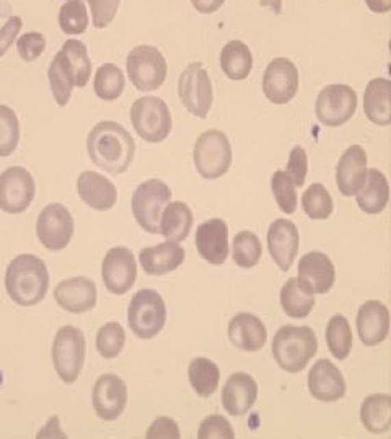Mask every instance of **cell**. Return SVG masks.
Returning <instances> with one entry per match:
<instances>
[{"instance_id":"6da1fadb","label":"cell","mask_w":391,"mask_h":439,"mask_svg":"<svg viewBox=\"0 0 391 439\" xmlns=\"http://www.w3.org/2000/svg\"><path fill=\"white\" fill-rule=\"evenodd\" d=\"M87 152L90 160L105 173H126L136 155V144L126 129L114 120H101L88 132Z\"/></svg>"},{"instance_id":"7a4b0ae2","label":"cell","mask_w":391,"mask_h":439,"mask_svg":"<svg viewBox=\"0 0 391 439\" xmlns=\"http://www.w3.org/2000/svg\"><path fill=\"white\" fill-rule=\"evenodd\" d=\"M49 288V272L40 257L20 254L7 267L5 290L18 306H34L45 300Z\"/></svg>"},{"instance_id":"3957f363","label":"cell","mask_w":391,"mask_h":439,"mask_svg":"<svg viewBox=\"0 0 391 439\" xmlns=\"http://www.w3.org/2000/svg\"><path fill=\"white\" fill-rule=\"evenodd\" d=\"M316 350V335L307 325H283L273 338L274 360L287 373H300L307 368Z\"/></svg>"},{"instance_id":"277c9868","label":"cell","mask_w":391,"mask_h":439,"mask_svg":"<svg viewBox=\"0 0 391 439\" xmlns=\"http://www.w3.org/2000/svg\"><path fill=\"white\" fill-rule=\"evenodd\" d=\"M196 171L204 179L214 181L222 178L230 170L234 152L229 137L218 129H210L197 137L192 150Z\"/></svg>"},{"instance_id":"5b68a950","label":"cell","mask_w":391,"mask_h":439,"mask_svg":"<svg viewBox=\"0 0 391 439\" xmlns=\"http://www.w3.org/2000/svg\"><path fill=\"white\" fill-rule=\"evenodd\" d=\"M166 322V304L155 290L137 291L127 309V324L137 338L150 340Z\"/></svg>"},{"instance_id":"8992f818","label":"cell","mask_w":391,"mask_h":439,"mask_svg":"<svg viewBox=\"0 0 391 439\" xmlns=\"http://www.w3.org/2000/svg\"><path fill=\"white\" fill-rule=\"evenodd\" d=\"M126 70L131 83L139 92H155L165 81L168 66L158 47L140 44L127 54Z\"/></svg>"},{"instance_id":"52a82bcc","label":"cell","mask_w":391,"mask_h":439,"mask_svg":"<svg viewBox=\"0 0 391 439\" xmlns=\"http://www.w3.org/2000/svg\"><path fill=\"white\" fill-rule=\"evenodd\" d=\"M131 120L137 135L149 144H160L171 132L170 107L158 96H142L131 107Z\"/></svg>"},{"instance_id":"ba28073f","label":"cell","mask_w":391,"mask_h":439,"mask_svg":"<svg viewBox=\"0 0 391 439\" xmlns=\"http://www.w3.org/2000/svg\"><path fill=\"white\" fill-rule=\"evenodd\" d=\"M171 199V191L160 179L142 183L132 194V215L137 225L150 235H160V217Z\"/></svg>"},{"instance_id":"9c48e42d","label":"cell","mask_w":391,"mask_h":439,"mask_svg":"<svg viewBox=\"0 0 391 439\" xmlns=\"http://www.w3.org/2000/svg\"><path fill=\"white\" fill-rule=\"evenodd\" d=\"M85 337L74 325H64L55 334L53 343V364L58 376L66 384L79 380L85 361Z\"/></svg>"},{"instance_id":"30bf717a","label":"cell","mask_w":391,"mask_h":439,"mask_svg":"<svg viewBox=\"0 0 391 439\" xmlns=\"http://www.w3.org/2000/svg\"><path fill=\"white\" fill-rule=\"evenodd\" d=\"M178 96L188 113L196 118H207L214 103L212 81L201 62H192L184 68L178 80Z\"/></svg>"},{"instance_id":"8fae6325","label":"cell","mask_w":391,"mask_h":439,"mask_svg":"<svg viewBox=\"0 0 391 439\" xmlns=\"http://www.w3.org/2000/svg\"><path fill=\"white\" fill-rule=\"evenodd\" d=\"M357 111V93L349 85H328L316 98L315 114L326 127H339L349 122Z\"/></svg>"},{"instance_id":"7c38bea8","label":"cell","mask_w":391,"mask_h":439,"mask_svg":"<svg viewBox=\"0 0 391 439\" xmlns=\"http://www.w3.org/2000/svg\"><path fill=\"white\" fill-rule=\"evenodd\" d=\"M75 222L62 204H49L36 222V236L49 251H62L74 236Z\"/></svg>"},{"instance_id":"4fadbf2b","label":"cell","mask_w":391,"mask_h":439,"mask_svg":"<svg viewBox=\"0 0 391 439\" xmlns=\"http://www.w3.org/2000/svg\"><path fill=\"white\" fill-rule=\"evenodd\" d=\"M36 184L31 173L21 166H12L0 174V210L5 213H21L31 205Z\"/></svg>"},{"instance_id":"5bb4252c","label":"cell","mask_w":391,"mask_h":439,"mask_svg":"<svg viewBox=\"0 0 391 439\" xmlns=\"http://www.w3.org/2000/svg\"><path fill=\"white\" fill-rule=\"evenodd\" d=\"M299 68L287 57L273 59L263 75V93L274 105H287L299 92Z\"/></svg>"},{"instance_id":"9a60e30c","label":"cell","mask_w":391,"mask_h":439,"mask_svg":"<svg viewBox=\"0 0 391 439\" xmlns=\"http://www.w3.org/2000/svg\"><path fill=\"white\" fill-rule=\"evenodd\" d=\"M101 277L110 293L126 295L137 278V264L131 249L124 246L111 248L103 259Z\"/></svg>"},{"instance_id":"2e32d148","label":"cell","mask_w":391,"mask_h":439,"mask_svg":"<svg viewBox=\"0 0 391 439\" xmlns=\"http://www.w3.org/2000/svg\"><path fill=\"white\" fill-rule=\"evenodd\" d=\"M93 408L105 421H113L121 416L127 403V386L116 374H103L94 382L92 394Z\"/></svg>"},{"instance_id":"e0dca14e","label":"cell","mask_w":391,"mask_h":439,"mask_svg":"<svg viewBox=\"0 0 391 439\" xmlns=\"http://www.w3.org/2000/svg\"><path fill=\"white\" fill-rule=\"evenodd\" d=\"M299 246L300 235L295 223L283 218H279L270 223L268 231L269 254L282 272L290 270L299 254Z\"/></svg>"},{"instance_id":"ac0fdd59","label":"cell","mask_w":391,"mask_h":439,"mask_svg":"<svg viewBox=\"0 0 391 439\" xmlns=\"http://www.w3.org/2000/svg\"><path fill=\"white\" fill-rule=\"evenodd\" d=\"M367 153L360 145H351L336 166V186L344 197L355 196L367 181Z\"/></svg>"},{"instance_id":"d6986e66","label":"cell","mask_w":391,"mask_h":439,"mask_svg":"<svg viewBox=\"0 0 391 439\" xmlns=\"http://www.w3.org/2000/svg\"><path fill=\"white\" fill-rule=\"evenodd\" d=\"M308 390L320 402H336L346 395V381L333 361L318 360L308 373Z\"/></svg>"},{"instance_id":"ffe728a7","label":"cell","mask_w":391,"mask_h":439,"mask_svg":"<svg viewBox=\"0 0 391 439\" xmlns=\"http://www.w3.org/2000/svg\"><path fill=\"white\" fill-rule=\"evenodd\" d=\"M199 256L212 265H222L229 257V226L220 218L201 223L196 230Z\"/></svg>"},{"instance_id":"44dd1931","label":"cell","mask_w":391,"mask_h":439,"mask_svg":"<svg viewBox=\"0 0 391 439\" xmlns=\"http://www.w3.org/2000/svg\"><path fill=\"white\" fill-rule=\"evenodd\" d=\"M299 282L313 295H325L336 280V269L323 252H308L300 259Z\"/></svg>"},{"instance_id":"7402d4cb","label":"cell","mask_w":391,"mask_h":439,"mask_svg":"<svg viewBox=\"0 0 391 439\" xmlns=\"http://www.w3.org/2000/svg\"><path fill=\"white\" fill-rule=\"evenodd\" d=\"M54 298L64 311L84 314L92 311L97 304V285L87 277H72L59 283Z\"/></svg>"},{"instance_id":"603a6c76","label":"cell","mask_w":391,"mask_h":439,"mask_svg":"<svg viewBox=\"0 0 391 439\" xmlns=\"http://www.w3.org/2000/svg\"><path fill=\"white\" fill-rule=\"evenodd\" d=\"M79 197L98 212L111 210L118 202V189L108 178L97 171H84L77 179Z\"/></svg>"},{"instance_id":"cb8c5ba5","label":"cell","mask_w":391,"mask_h":439,"mask_svg":"<svg viewBox=\"0 0 391 439\" xmlns=\"http://www.w3.org/2000/svg\"><path fill=\"white\" fill-rule=\"evenodd\" d=\"M257 399V382L247 373H235L222 389V403L231 416H243Z\"/></svg>"},{"instance_id":"d4e9b609","label":"cell","mask_w":391,"mask_h":439,"mask_svg":"<svg viewBox=\"0 0 391 439\" xmlns=\"http://www.w3.org/2000/svg\"><path fill=\"white\" fill-rule=\"evenodd\" d=\"M357 332L367 347H375L383 342L390 334L388 308L377 300L365 301L357 312Z\"/></svg>"},{"instance_id":"484cf974","label":"cell","mask_w":391,"mask_h":439,"mask_svg":"<svg viewBox=\"0 0 391 439\" xmlns=\"http://www.w3.org/2000/svg\"><path fill=\"white\" fill-rule=\"evenodd\" d=\"M229 338L240 350L257 351L266 345L268 329L255 314L240 312L229 322Z\"/></svg>"},{"instance_id":"4316f807","label":"cell","mask_w":391,"mask_h":439,"mask_svg":"<svg viewBox=\"0 0 391 439\" xmlns=\"http://www.w3.org/2000/svg\"><path fill=\"white\" fill-rule=\"evenodd\" d=\"M186 251L179 243L165 241L157 246L144 248L139 254V262L147 275H165L173 272L184 262Z\"/></svg>"},{"instance_id":"83f0119b","label":"cell","mask_w":391,"mask_h":439,"mask_svg":"<svg viewBox=\"0 0 391 439\" xmlns=\"http://www.w3.org/2000/svg\"><path fill=\"white\" fill-rule=\"evenodd\" d=\"M364 113L377 126L391 124V80L372 79L364 92Z\"/></svg>"},{"instance_id":"f1b7e54d","label":"cell","mask_w":391,"mask_h":439,"mask_svg":"<svg viewBox=\"0 0 391 439\" xmlns=\"http://www.w3.org/2000/svg\"><path fill=\"white\" fill-rule=\"evenodd\" d=\"M355 199H357L359 209L365 213L377 215L383 212L390 200V184L386 176L377 168L368 170L367 181L364 187L355 194Z\"/></svg>"},{"instance_id":"f546056e","label":"cell","mask_w":391,"mask_h":439,"mask_svg":"<svg viewBox=\"0 0 391 439\" xmlns=\"http://www.w3.org/2000/svg\"><path fill=\"white\" fill-rule=\"evenodd\" d=\"M192 217L191 209L184 202H168L160 217V235L166 241L181 243L191 233Z\"/></svg>"},{"instance_id":"4dcf8cb0","label":"cell","mask_w":391,"mask_h":439,"mask_svg":"<svg viewBox=\"0 0 391 439\" xmlns=\"http://www.w3.org/2000/svg\"><path fill=\"white\" fill-rule=\"evenodd\" d=\"M220 68L230 80L240 81L248 79L253 70L251 49L240 40H231L220 51Z\"/></svg>"},{"instance_id":"1f68e13d","label":"cell","mask_w":391,"mask_h":439,"mask_svg":"<svg viewBox=\"0 0 391 439\" xmlns=\"http://www.w3.org/2000/svg\"><path fill=\"white\" fill-rule=\"evenodd\" d=\"M360 421L373 434L386 433L391 428V395L372 394L360 407Z\"/></svg>"},{"instance_id":"d6a6232c","label":"cell","mask_w":391,"mask_h":439,"mask_svg":"<svg viewBox=\"0 0 391 439\" xmlns=\"http://www.w3.org/2000/svg\"><path fill=\"white\" fill-rule=\"evenodd\" d=\"M47 79H49V87L51 92H53L55 103L61 107L67 106L68 100H71L72 90L75 87V81L74 70H72L71 64H68L67 60V55L64 54L62 49L55 54L53 62L49 64Z\"/></svg>"},{"instance_id":"836d02e7","label":"cell","mask_w":391,"mask_h":439,"mask_svg":"<svg viewBox=\"0 0 391 439\" xmlns=\"http://www.w3.org/2000/svg\"><path fill=\"white\" fill-rule=\"evenodd\" d=\"M281 306L287 316L303 319L315 308V295L305 290L297 277L289 278L281 290Z\"/></svg>"},{"instance_id":"e575fe53","label":"cell","mask_w":391,"mask_h":439,"mask_svg":"<svg viewBox=\"0 0 391 439\" xmlns=\"http://www.w3.org/2000/svg\"><path fill=\"white\" fill-rule=\"evenodd\" d=\"M188 377L192 390L199 397L207 399L217 390L220 381V369L209 358H194L189 363Z\"/></svg>"},{"instance_id":"d590c367","label":"cell","mask_w":391,"mask_h":439,"mask_svg":"<svg viewBox=\"0 0 391 439\" xmlns=\"http://www.w3.org/2000/svg\"><path fill=\"white\" fill-rule=\"evenodd\" d=\"M126 87V77L114 64H103L94 73L93 90L103 101H114L121 96Z\"/></svg>"},{"instance_id":"8d00e7d4","label":"cell","mask_w":391,"mask_h":439,"mask_svg":"<svg viewBox=\"0 0 391 439\" xmlns=\"http://www.w3.org/2000/svg\"><path fill=\"white\" fill-rule=\"evenodd\" d=\"M326 343L336 360H346L352 350V330L349 321L341 314L333 316L326 325Z\"/></svg>"},{"instance_id":"74e56055","label":"cell","mask_w":391,"mask_h":439,"mask_svg":"<svg viewBox=\"0 0 391 439\" xmlns=\"http://www.w3.org/2000/svg\"><path fill=\"white\" fill-rule=\"evenodd\" d=\"M263 256V246L261 241L251 231H240L234 238L231 244V257L234 262L242 269H251L257 265Z\"/></svg>"},{"instance_id":"f35d334b","label":"cell","mask_w":391,"mask_h":439,"mask_svg":"<svg viewBox=\"0 0 391 439\" xmlns=\"http://www.w3.org/2000/svg\"><path fill=\"white\" fill-rule=\"evenodd\" d=\"M61 49L67 55L68 64L74 70L75 87L84 88L92 77V60H90L87 46L79 40H68L64 42Z\"/></svg>"},{"instance_id":"ab89813d","label":"cell","mask_w":391,"mask_h":439,"mask_svg":"<svg viewBox=\"0 0 391 439\" xmlns=\"http://www.w3.org/2000/svg\"><path fill=\"white\" fill-rule=\"evenodd\" d=\"M90 16L84 0H66L59 10V27L66 34L75 36L87 31Z\"/></svg>"},{"instance_id":"60d3db41","label":"cell","mask_w":391,"mask_h":439,"mask_svg":"<svg viewBox=\"0 0 391 439\" xmlns=\"http://www.w3.org/2000/svg\"><path fill=\"white\" fill-rule=\"evenodd\" d=\"M302 207L308 218L312 220H326L333 213L334 204L329 192L326 191L323 184H312L302 196Z\"/></svg>"},{"instance_id":"b9f144b4","label":"cell","mask_w":391,"mask_h":439,"mask_svg":"<svg viewBox=\"0 0 391 439\" xmlns=\"http://www.w3.org/2000/svg\"><path fill=\"white\" fill-rule=\"evenodd\" d=\"M126 343V332L119 322H108L100 327L97 334V350L103 358L113 360L123 351Z\"/></svg>"},{"instance_id":"7bdbcfd3","label":"cell","mask_w":391,"mask_h":439,"mask_svg":"<svg viewBox=\"0 0 391 439\" xmlns=\"http://www.w3.org/2000/svg\"><path fill=\"white\" fill-rule=\"evenodd\" d=\"M20 124L15 111L0 105V157H10L18 146Z\"/></svg>"},{"instance_id":"ee69618b","label":"cell","mask_w":391,"mask_h":439,"mask_svg":"<svg viewBox=\"0 0 391 439\" xmlns=\"http://www.w3.org/2000/svg\"><path fill=\"white\" fill-rule=\"evenodd\" d=\"M295 189L297 187L294 186L286 171H276L270 178V191L274 194V199H276L279 209L287 215L295 213L297 210L299 194Z\"/></svg>"},{"instance_id":"f6af8a7d","label":"cell","mask_w":391,"mask_h":439,"mask_svg":"<svg viewBox=\"0 0 391 439\" xmlns=\"http://www.w3.org/2000/svg\"><path fill=\"white\" fill-rule=\"evenodd\" d=\"M87 3L92 12L94 28L101 29L110 27L111 21L116 18L121 0H87Z\"/></svg>"},{"instance_id":"bcb514c9","label":"cell","mask_w":391,"mask_h":439,"mask_svg":"<svg viewBox=\"0 0 391 439\" xmlns=\"http://www.w3.org/2000/svg\"><path fill=\"white\" fill-rule=\"evenodd\" d=\"M197 438L201 439H231L235 431L230 421L220 415H210L199 426Z\"/></svg>"},{"instance_id":"7dc6e473","label":"cell","mask_w":391,"mask_h":439,"mask_svg":"<svg viewBox=\"0 0 391 439\" xmlns=\"http://www.w3.org/2000/svg\"><path fill=\"white\" fill-rule=\"evenodd\" d=\"M16 49H18L20 57L25 60V62H33L40 55L45 53L46 49V38L42 33L31 31L23 34L16 40Z\"/></svg>"},{"instance_id":"c3c4849f","label":"cell","mask_w":391,"mask_h":439,"mask_svg":"<svg viewBox=\"0 0 391 439\" xmlns=\"http://www.w3.org/2000/svg\"><path fill=\"white\" fill-rule=\"evenodd\" d=\"M308 173V157L302 146H294L287 163L286 174L289 176L295 187H302Z\"/></svg>"},{"instance_id":"681fc988","label":"cell","mask_w":391,"mask_h":439,"mask_svg":"<svg viewBox=\"0 0 391 439\" xmlns=\"http://www.w3.org/2000/svg\"><path fill=\"white\" fill-rule=\"evenodd\" d=\"M145 436L153 439V438H162V439H178L181 436L179 433L178 423L175 420H171L170 416H160L150 425L147 429V434Z\"/></svg>"},{"instance_id":"f907efd6","label":"cell","mask_w":391,"mask_h":439,"mask_svg":"<svg viewBox=\"0 0 391 439\" xmlns=\"http://www.w3.org/2000/svg\"><path fill=\"white\" fill-rule=\"evenodd\" d=\"M21 27H23V21H21L20 16H12V18L7 20V23L0 28V57L7 54V51L10 49L14 41L18 38V33Z\"/></svg>"},{"instance_id":"816d5d0a","label":"cell","mask_w":391,"mask_h":439,"mask_svg":"<svg viewBox=\"0 0 391 439\" xmlns=\"http://www.w3.org/2000/svg\"><path fill=\"white\" fill-rule=\"evenodd\" d=\"M223 3L225 0H191V5L203 15L216 14L218 8L223 7Z\"/></svg>"},{"instance_id":"f5cc1de1","label":"cell","mask_w":391,"mask_h":439,"mask_svg":"<svg viewBox=\"0 0 391 439\" xmlns=\"http://www.w3.org/2000/svg\"><path fill=\"white\" fill-rule=\"evenodd\" d=\"M365 3L373 14H388L391 10V0H365Z\"/></svg>"},{"instance_id":"db71d44e","label":"cell","mask_w":391,"mask_h":439,"mask_svg":"<svg viewBox=\"0 0 391 439\" xmlns=\"http://www.w3.org/2000/svg\"><path fill=\"white\" fill-rule=\"evenodd\" d=\"M261 5L270 8L274 12V15H279L282 8V0H261Z\"/></svg>"}]
</instances>
